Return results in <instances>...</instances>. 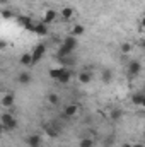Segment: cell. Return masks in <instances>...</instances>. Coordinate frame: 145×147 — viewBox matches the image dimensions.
Returning a JSON list of instances; mask_svg holds the SVG:
<instances>
[{"label": "cell", "instance_id": "1", "mask_svg": "<svg viewBox=\"0 0 145 147\" xmlns=\"http://www.w3.org/2000/svg\"><path fill=\"white\" fill-rule=\"evenodd\" d=\"M50 77L58 80L60 84H68L72 79V72L67 67H58V69H51L50 70Z\"/></svg>", "mask_w": 145, "mask_h": 147}, {"label": "cell", "instance_id": "2", "mask_svg": "<svg viewBox=\"0 0 145 147\" xmlns=\"http://www.w3.org/2000/svg\"><path fill=\"white\" fill-rule=\"evenodd\" d=\"M0 123H2V127H3V132H5V130H7V132H12V130L17 128V120H15L14 115H10V113H3L2 118H0Z\"/></svg>", "mask_w": 145, "mask_h": 147}, {"label": "cell", "instance_id": "3", "mask_svg": "<svg viewBox=\"0 0 145 147\" xmlns=\"http://www.w3.org/2000/svg\"><path fill=\"white\" fill-rule=\"evenodd\" d=\"M44 53H46V45H43V43L36 45L34 50L31 51V65H36L38 62L44 57Z\"/></svg>", "mask_w": 145, "mask_h": 147}, {"label": "cell", "instance_id": "4", "mask_svg": "<svg viewBox=\"0 0 145 147\" xmlns=\"http://www.w3.org/2000/svg\"><path fill=\"white\" fill-rule=\"evenodd\" d=\"M140 72H142V63L137 62V60H132V62L128 63V75L133 79V77H138Z\"/></svg>", "mask_w": 145, "mask_h": 147}, {"label": "cell", "instance_id": "5", "mask_svg": "<svg viewBox=\"0 0 145 147\" xmlns=\"http://www.w3.org/2000/svg\"><path fill=\"white\" fill-rule=\"evenodd\" d=\"M48 31H50V26L48 24H44V22H36L34 24V28H33V33H36L38 36H46L48 34Z\"/></svg>", "mask_w": 145, "mask_h": 147}, {"label": "cell", "instance_id": "6", "mask_svg": "<svg viewBox=\"0 0 145 147\" xmlns=\"http://www.w3.org/2000/svg\"><path fill=\"white\" fill-rule=\"evenodd\" d=\"M19 24H21L24 29H28V31H33V28H34V24H36V22H34V21H33L29 16H21V17H19Z\"/></svg>", "mask_w": 145, "mask_h": 147}, {"label": "cell", "instance_id": "7", "mask_svg": "<svg viewBox=\"0 0 145 147\" xmlns=\"http://www.w3.org/2000/svg\"><path fill=\"white\" fill-rule=\"evenodd\" d=\"M62 46H65L67 50H70V51H73V50H75V48L79 46V41H77V38H75V36H72V34H70V36H67L65 39H63Z\"/></svg>", "mask_w": 145, "mask_h": 147}, {"label": "cell", "instance_id": "8", "mask_svg": "<svg viewBox=\"0 0 145 147\" xmlns=\"http://www.w3.org/2000/svg\"><path fill=\"white\" fill-rule=\"evenodd\" d=\"M55 19H56V12H55L53 9H50V10H46V12H44V16H43V19H41V22H44V24H48V26H50Z\"/></svg>", "mask_w": 145, "mask_h": 147}, {"label": "cell", "instance_id": "9", "mask_svg": "<svg viewBox=\"0 0 145 147\" xmlns=\"http://www.w3.org/2000/svg\"><path fill=\"white\" fill-rule=\"evenodd\" d=\"M26 144L29 147H41V137L36 134H31L28 139H26Z\"/></svg>", "mask_w": 145, "mask_h": 147}, {"label": "cell", "instance_id": "10", "mask_svg": "<svg viewBox=\"0 0 145 147\" xmlns=\"http://www.w3.org/2000/svg\"><path fill=\"white\" fill-rule=\"evenodd\" d=\"M14 99H15V98H14V94H5V96L2 98V101H0V103H2V106H3V108H12V106H14Z\"/></svg>", "mask_w": 145, "mask_h": 147}, {"label": "cell", "instance_id": "11", "mask_svg": "<svg viewBox=\"0 0 145 147\" xmlns=\"http://www.w3.org/2000/svg\"><path fill=\"white\" fill-rule=\"evenodd\" d=\"M77 111H79L77 105H68V106L63 110V116H65V118H72V116L77 115Z\"/></svg>", "mask_w": 145, "mask_h": 147}, {"label": "cell", "instance_id": "12", "mask_svg": "<svg viewBox=\"0 0 145 147\" xmlns=\"http://www.w3.org/2000/svg\"><path fill=\"white\" fill-rule=\"evenodd\" d=\"M132 103H133V105H137V106H144V105H145V94H144V92H137V94H133Z\"/></svg>", "mask_w": 145, "mask_h": 147}, {"label": "cell", "instance_id": "13", "mask_svg": "<svg viewBox=\"0 0 145 147\" xmlns=\"http://www.w3.org/2000/svg\"><path fill=\"white\" fill-rule=\"evenodd\" d=\"M91 80H92V74L91 72L84 70V72L79 74V82H80V84H89Z\"/></svg>", "mask_w": 145, "mask_h": 147}, {"label": "cell", "instance_id": "14", "mask_svg": "<svg viewBox=\"0 0 145 147\" xmlns=\"http://www.w3.org/2000/svg\"><path fill=\"white\" fill-rule=\"evenodd\" d=\"M17 80H19V84H22V86H28V84H31V74L21 72V74H19V77H17Z\"/></svg>", "mask_w": 145, "mask_h": 147}, {"label": "cell", "instance_id": "15", "mask_svg": "<svg viewBox=\"0 0 145 147\" xmlns=\"http://www.w3.org/2000/svg\"><path fill=\"white\" fill-rule=\"evenodd\" d=\"M72 17H73V9L65 7V9L62 10V21H70Z\"/></svg>", "mask_w": 145, "mask_h": 147}, {"label": "cell", "instance_id": "16", "mask_svg": "<svg viewBox=\"0 0 145 147\" xmlns=\"http://www.w3.org/2000/svg\"><path fill=\"white\" fill-rule=\"evenodd\" d=\"M84 33H85V28H84L82 24H75V26H73L72 36H75V38H77V36H82Z\"/></svg>", "mask_w": 145, "mask_h": 147}, {"label": "cell", "instance_id": "17", "mask_svg": "<svg viewBox=\"0 0 145 147\" xmlns=\"http://www.w3.org/2000/svg\"><path fill=\"white\" fill-rule=\"evenodd\" d=\"M19 62H21V65H24V67H31V53H22Z\"/></svg>", "mask_w": 145, "mask_h": 147}, {"label": "cell", "instance_id": "18", "mask_svg": "<svg viewBox=\"0 0 145 147\" xmlns=\"http://www.w3.org/2000/svg\"><path fill=\"white\" fill-rule=\"evenodd\" d=\"M119 50H121V53L128 55V53H132V50H133V45H132V43H128V41H125V43H121Z\"/></svg>", "mask_w": 145, "mask_h": 147}, {"label": "cell", "instance_id": "19", "mask_svg": "<svg viewBox=\"0 0 145 147\" xmlns=\"http://www.w3.org/2000/svg\"><path fill=\"white\" fill-rule=\"evenodd\" d=\"M46 134H48L51 139H56L60 132H58V130H55V127H50V125H48V127H46Z\"/></svg>", "mask_w": 145, "mask_h": 147}, {"label": "cell", "instance_id": "20", "mask_svg": "<svg viewBox=\"0 0 145 147\" xmlns=\"http://www.w3.org/2000/svg\"><path fill=\"white\" fill-rule=\"evenodd\" d=\"M80 147H94V140L89 139V137L87 139H82L80 140Z\"/></svg>", "mask_w": 145, "mask_h": 147}, {"label": "cell", "instance_id": "21", "mask_svg": "<svg viewBox=\"0 0 145 147\" xmlns=\"http://www.w3.org/2000/svg\"><path fill=\"white\" fill-rule=\"evenodd\" d=\"M48 101H50L51 105H58V101H60V98H58L56 94H50V96H48Z\"/></svg>", "mask_w": 145, "mask_h": 147}, {"label": "cell", "instance_id": "22", "mask_svg": "<svg viewBox=\"0 0 145 147\" xmlns=\"http://www.w3.org/2000/svg\"><path fill=\"white\" fill-rule=\"evenodd\" d=\"M111 77H113V75H111V70H104V72H103V80H104V82H109Z\"/></svg>", "mask_w": 145, "mask_h": 147}, {"label": "cell", "instance_id": "23", "mask_svg": "<svg viewBox=\"0 0 145 147\" xmlns=\"http://www.w3.org/2000/svg\"><path fill=\"white\" fill-rule=\"evenodd\" d=\"M2 17H3V19H12V17H14V12H12V10H3V12H2Z\"/></svg>", "mask_w": 145, "mask_h": 147}, {"label": "cell", "instance_id": "24", "mask_svg": "<svg viewBox=\"0 0 145 147\" xmlns=\"http://www.w3.org/2000/svg\"><path fill=\"white\" fill-rule=\"evenodd\" d=\"M119 116H121V111L119 110H113L111 111V118H113V120H118Z\"/></svg>", "mask_w": 145, "mask_h": 147}, {"label": "cell", "instance_id": "25", "mask_svg": "<svg viewBox=\"0 0 145 147\" xmlns=\"http://www.w3.org/2000/svg\"><path fill=\"white\" fill-rule=\"evenodd\" d=\"M9 2H10V0H0V5H7Z\"/></svg>", "mask_w": 145, "mask_h": 147}, {"label": "cell", "instance_id": "26", "mask_svg": "<svg viewBox=\"0 0 145 147\" xmlns=\"http://www.w3.org/2000/svg\"><path fill=\"white\" fill-rule=\"evenodd\" d=\"M5 48V41H0V50H3Z\"/></svg>", "mask_w": 145, "mask_h": 147}, {"label": "cell", "instance_id": "27", "mask_svg": "<svg viewBox=\"0 0 145 147\" xmlns=\"http://www.w3.org/2000/svg\"><path fill=\"white\" fill-rule=\"evenodd\" d=\"M119 147H132V144H128V142H125V144H121Z\"/></svg>", "mask_w": 145, "mask_h": 147}, {"label": "cell", "instance_id": "28", "mask_svg": "<svg viewBox=\"0 0 145 147\" xmlns=\"http://www.w3.org/2000/svg\"><path fill=\"white\" fill-rule=\"evenodd\" d=\"M132 147H144L142 144H132Z\"/></svg>", "mask_w": 145, "mask_h": 147}, {"label": "cell", "instance_id": "29", "mask_svg": "<svg viewBox=\"0 0 145 147\" xmlns=\"http://www.w3.org/2000/svg\"><path fill=\"white\" fill-rule=\"evenodd\" d=\"M3 134V127H2V123H0V135Z\"/></svg>", "mask_w": 145, "mask_h": 147}]
</instances>
